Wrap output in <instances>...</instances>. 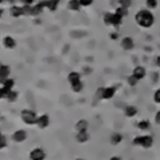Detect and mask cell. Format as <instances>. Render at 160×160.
Returning a JSON list of instances; mask_svg holds the SVG:
<instances>
[{
	"mask_svg": "<svg viewBox=\"0 0 160 160\" xmlns=\"http://www.w3.org/2000/svg\"><path fill=\"white\" fill-rule=\"evenodd\" d=\"M80 4H82V7H89L93 4V0H80Z\"/></svg>",
	"mask_w": 160,
	"mask_h": 160,
	"instance_id": "cell-33",
	"label": "cell"
},
{
	"mask_svg": "<svg viewBox=\"0 0 160 160\" xmlns=\"http://www.w3.org/2000/svg\"><path fill=\"white\" fill-rule=\"evenodd\" d=\"M116 91H118L116 87H99L96 89L95 96L100 100H111L116 95Z\"/></svg>",
	"mask_w": 160,
	"mask_h": 160,
	"instance_id": "cell-3",
	"label": "cell"
},
{
	"mask_svg": "<svg viewBox=\"0 0 160 160\" xmlns=\"http://www.w3.org/2000/svg\"><path fill=\"white\" fill-rule=\"evenodd\" d=\"M15 87V80L12 78H8L6 80H2V88H0V98L7 99L8 93L12 91Z\"/></svg>",
	"mask_w": 160,
	"mask_h": 160,
	"instance_id": "cell-6",
	"label": "cell"
},
{
	"mask_svg": "<svg viewBox=\"0 0 160 160\" xmlns=\"http://www.w3.org/2000/svg\"><path fill=\"white\" fill-rule=\"evenodd\" d=\"M155 123H156L158 126H160V111L155 113Z\"/></svg>",
	"mask_w": 160,
	"mask_h": 160,
	"instance_id": "cell-35",
	"label": "cell"
},
{
	"mask_svg": "<svg viewBox=\"0 0 160 160\" xmlns=\"http://www.w3.org/2000/svg\"><path fill=\"white\" fill-rule=\"evenodd\" d=\"M75 139H76V142L83 144V143H87L89 140V133L88 131H82V132H76V136H75Z\"/></svg>",
	"mask_w": 160,
	"mask_h": 160,
	"instance_id": "cell-16",
	"label": "cell"
},
{
	"mask_svg": "<svg viewBox=\"0 0 160 160\" xmlns=\"http://www.w3.org/2000/svg\"><path fill=\"white\" fill-rule=\"evenodd\" d=\"M123 142V135L120 132H113L111 135V138H109V143L112 144V146H118Z\"/></svg>",
	"mask_w": 160,
	"mask_h": 160,
	"instance_id": "cell-19",
	"label": "cell"
},
{
	"mask_svg": "<svg viewBox=\"0 0 160 160\" xmlns=\"http://www.w3.org/2000/svg\"><path fill=\"white\" fill-rule=\"evenodd\" d=\"M23 7V12L26 16H32L33 13V6H22Z\"/></svg>",
	"mask_w": 160,
	"mask_h": 160,
	"instance_id": "cell-27",
	"label": "cell"
},
{
	"mask_svg": "<svg viewBox=\"0 0 160 160\" xmlns=\"http://www.w3.org/2000/svg\"><path fill=\"white\" fill-rule=\"evenodd\" d=\"M135 23L138 24L140 28H151L155 23V16L151 9L148 8H143V9H139V11L135 13Z\"/></svg>",
	"mask_w": 160,
	"mask_h": 160,
	"instance_id": "cell-1",
	"label": "cell"
},
{
	"mask_svg": "<svg viewBox=\"0 0 160 160\" xmlns=\"http://www.w3.org/2000/svg\"><path fill=\"white\" fill-rule=\"evenodd\" d=\"M9 75H11V67H8L7 64H2V67H0V79L6 80L9 78Z\"/></svg>",
	"mask_w": 160,
	"mask_h": 160,
	"instance_id": "cell-18",
	"label": "cell"
},
{
	"mask_svg": "<svg viewBox=\"0 0 160 160\" xmlns=\"http://www.w3.org/2000/svg\"><path fill=\"white\" fill-rule=\"evenodd\" d=\"M124 115H126L127 118H133L138 115V108L135 106H127L124 108Z\"/></svg>",
	"mask_w": 160,
	"mask_h": 160,
	"instance_id": "cell-22",
	"label": "cell"
},
{
	"mask_svg": "<svg viewBox=\"0 0 160 160\" xmlns=\"http://www.w3.org/2000/svg\"><path fill=\"white\" fill-rule=\"evenodd\" d=\"M119 6L128 9L129 7L132 6V0H119Z\"/></svg>",
	"mask_w": 160,
	"mask_h": 160,
	"instance_id": "cell-29",
	"label": "cell"
},
{
	"mask_svg": "<svg viewBox=\"0 0 160 160\" xmlns=\"http://www.w3.org/2000/svg\"><path fill=\"white\" fill-rule=\"evenodd\" d=\"M49 126V116L47 113H43L38 118V122H36V127L39 129H46Z\"/></svg>",
	"mask_w": 160,
	"mask_h": 160,
	"instance_id": "cell-12",
	"label": "cell"
},
{
	"mask_svg": "<svg viewBox=\"0 0 160 160\" xmlns=\"http://www.w3.org/2000/svg\"><path fill=\"white\" fill-rule=\"evenodd\" d=\"M67 80H68L69 84H72L75 82H79V80H82V75H80V72H78V71H71V72L68 73Z\"/></svg>",
	"mask_w": 160,
	"mask_h": 160,
	"instance_id": "cell-20",
	"label": "cell"
},
{
	"mask_svg": "<svg viewBox=\"0 0 160 160\" xmlns=\"http://www.w3.org/2000/svg\"><path fill=\"white\" fill-rule=\"evenodd\" d=\"M153 102L156 104H160V88H158L156 91L153 92Z\"/></svg>",
	"mask_w": 160,
	"mask_h": 160,
	"instance_id": "cell-31",
	"label": "cell"
},
{
	"mask_svg": "<svg viewBox=\"0 0 160 160\" xmlns=\"http://www.w3.org/2000/svg\"><path fill=\"white\" fill-rule=\"evenodd\" d=\"M0 140H2V146H0V148L6 149L7 148V136L4 133H2V139H0Z\"/></svg>",
	"mask_w": 160,
	"mask_h": 160,
	"instance_id": "cell-32",
	"label": "cell"
},
{
	"mask_svg": "<svg viewBox=\"0 0 160 160\" xmlns=\"http://www.w3.org/2000/svg\"><path fill=\"white\" fill-rule=\"evenodd\" d=\"M60 0H47V9L51 12H55L59 8Z\"/></svg>",
	"mask_w": 160,
	"mask_h": 160,
	"instance_id": "cell-23",
	"label": "cell"
},
{
	"mask_svg": "<svg viewBox=\"0 0 160 160\" xmlns=\"http://www.w3.org/2000/svg\"><path fill=\"white\" fill-rule=\"evenodd\" d=\"M27 131L26 129H18V131H15L13 133H12V136H11V139L13 140L15 143H23V142H26L27 140Z\"/></svg>",
	"mask_w": 160,
	"mask_h": 160,
	"instance_id": "cell-8",
	"label": "cell"
},
{
	"mask_svg": "<svg viewBox=\"0 0 160 160\" xmlns=\"http://www.w3.org/2000/svg\"><path fill=\"white\" fill-rule=\"evenodd\" d=\"M115 12H116V13H119L120 16L126 18L127 15H128V9H127V8H124V7H120V6H119L116 9H115Z\"/></svg>",
	"mask_w": 160,
	"mask_h": 160,
	"instance_id": "cell-28",
	"label": "cell"
},
{
	"mask_svg": "<svg viewBox=\"0 0 160 160\" xmlns=\"http://www.w3.org/2000/svg\"><path fill=\"white\" fill-rule=\"evenodd\" d=\"M138 128L140 129V131H148L149 128H151V123H149V120H140V122L138 123Z\"/></svg>",
	"mask_w": 160,
	"mask_h": 160,
	"instance_id": "cell-24",
	"label": "cell"
},
{
	"mask_svg": "<svg viewBox=\"0 0 160 160\" xmlns=\"http://www.w3.org/2000/svg\"><path fill=\"white\" fill-rule=\"evenodd\" d=\"M123 16H120L116 12H106L103 16V23L106 24L107 27H120L123 23Z\"/></svg>",
	"mask_w": 160,
	"mask_h": 160,
	"instance_id": "cell-2",
	"label": "cell"
},
{
	"mask_svg": "<svg viewBox=\"0 0 160 160\" xmlns=\"http://www.w3.org/2000/svg\"><path fill=\"white\" fill-rule=\"evenodd\" d=\"M16 40H15V38H12V36H4L3 38V46H4V48H7V49H13L15 47H16Z\"/></svg>",
	"mask_w": 160,
	"mask_h": 160,
	"instance_id": "cell-14",
	"label": "cell"
},
{
	"mask_svg": "<svg viewBox=\"0 0 160 160\" xmlns=\"http://www.w3.org/2000/svg\"><path fill=\"white\" fill-rule=\"evenodd\" d=\"M47 153L42 147H35L29 152V160H46Z\"/></svg>",
	"mask_w": 160,
	"mask_h": 160,
	"instance_id": "cell-7",
	"label": "cell"
},
{
	"mask_svg": "<svg viewBox=\"0 0 160 160\" xmlns=\"http://www.w3.org/2000/svg\"><path fill=\"white\" fill-rule=\"evenodd\" d=\"M20 118H22L23 123L27 124V126H36V122H38V115L35 111L32 109H23L22 112H20Z\"/></svg>",
	"mask_w": 160,
	"mask_h": 160,
	"instance_id": "cell-5",
	"label": "cell"
},
{
	"mask_svg": "<svg viewBox=\"0 0 160 160\" xmlns=\"http://www.w3.org/2000/svg\"><path fill=\"white\" fill-rule=\"evenodd\" d=\"M24 12H23V7L22 6H16V4H12L11 7H9V16L11 18H15L18 19L20 16H23Z\"/></svg>",
	"mask_w": 160,
	"mask_h": 160,
	"instance_id": "cell-13",
	"label": "cell"
},
{
	"mask_svg": "<svg viewBox=\"0 0 160 160\" xmlns=\"http://www.w3.org/2000/svg\"><path fill=\"white\" fill-rule=\"evenodd\" d=\"M109 160H123V159L120 158V156H118V155H115V156H111V158H109Z\"/></svg>",
	"mask_w": 160,
	"mask_h": 160,
	"instance_id": "cell-37",
	"label": "cell"
},
{
	"mask_svg": "<svg viewBox=\"0 0 160 160\" xmlns=\"http://www.w3.org/2000/svg\"><path fill=\"white\" fill-rule=\"evenodd\" d=\"M84 89V83L82 80H79V82H75L71 84V91L75 92V93H80Z\"/></svg>",
	"mask_w": 160,
	"mask_h": 160,
	"instance_id": "cell-21",
	"label": "cell"
},
{
	"mask_svg": "<svg viewBox=\"0 0 160 160\" xmlns=\"http://www.w3.org/2000/svg\"><path fill=\"white\" fill-rule=\"evenodd\" d=\"M127 82H128V84H129L131 87H135V86H136V84L139 83V80L135 79V78L132 76V75H129V76L127 78Z\"/></svg>",
	"mask_w": 160,
	"mask_h": 160,
	"instance_id": "cell-30",
	"label": "cell"
},
{
	"mask_svg": "<svg viewBox=\"0 0 160 160\" xmlns=\"http://www.w3.org/2000/svg\"><path fill=\"white\" fill-rule=\"evenodd\" d=\"M158 7V0H146V8L148 9H155Z\"/></svg>",
	"mask_w": 160,
	"mask_h": 160,
	"instance_id": "cell-26",
	"label": "cell"
},
{
	"mask_svg": "<svg viewBox=\"0 0 160 160\" xmlns=\"http://www.w3.org/2000/svg\"><path fill=\"white\" fill-rule=\"evenodd\" d=\"M67 7L69 11H73V12H79L80 9H82V4H80V0H69Z\"/></svg>",
	"mask_w": 160,
	"mask_h": 160,
	"instance_id": "cell-17",
	"label": "cell"
},
{
	"mask_svg": "<svg viewBox=\"0 0 160 160\" xmlns=\"http://www.w3.org/2000/svg\"><path fill=\"white\" fill-rule=\"evenodd\" d=\"M18 99H19V92H18V91H15V89H12V91L8 93V96H7L6 100H8L9 103H15Z\"/></svg>",
	"mask_w": 160,
	"mask_h": 160,
	"instance_id": "cell-25",
	"label": "cell"
},
{
	"mask_svg": "<svg viewBox=\"0 0 160 160\" xmlns=\"http://www.w3.org/2000/svg\"><path fill=\"white\" fill-rule=\"evenodd\" d=\"M4 2H6V0H0V3H4Z\"/></svg>",
	"mask_w": 160,
	"mask_h": 160,
	"instance_id": "cell-41",
	"label": "cell"
},
{
	"mask_svg": "<svg viewBox=\"0 0 160 160\" xmlns=\"http://www.w3.org/2000/svg\"><path fill=\"white\" fill-rule=\"evenodd\" d=\"M155 64H156L158 67H160V55H159V56H156V59H155Z\"/></svg>",
	"mask_w": 160,
	"mask_h": 160,
	"instance_id": "cell-36",
	"label": "cell"
},
{
	"mask_svg": "<svg viewBox=\"0 0 160 160\" xmlns=\"http://www.w3.org/2000/svg\"><path fill=\"white\" fill-rule=\"evenodd\" d=\"M22 3V6H33L35 4V0H19Z\"/></svg>",
	"mask_w": 160,
	"mask_h": 160,
	"instance_id": "cell-34",
	"label": "cell"
},
{
	"mask_svg": "<svg viewBox=\"0 0 160 160\" xmlns=\"http://www.w3.org/2000/svg\"><path fill=\"white\" fill-rule=\"evenodd\" d=\"M132 144L136 147H142L144 149H149L153 146V138L151 135H140L132 140Z\"/></svg>",
	"mask_w": 160,
	"mask_h": 160,
	"instance_id": "cell-4",
	"label": "cell"
},
{
	"mask_svg": "<svg viewBox=\"0 0 160 160\" xmlns=\"http://www.w3.org/2000/svg\"><path fill=\"white\" fill-rule=\"evenodd\" d=\"M132 76L136 79V80H143L144 78L147 76V71H146V68H144L143 66H136L133 68V71H132Z\"/></svg>",
	"mask_w": 160,
	"mask_h": 160,
	"instance_id": "cell-11",
	"label": "cell"
},
{
	"mask_svg": "<svg viewBox=\"0 0 160 160\" xmlns=\"http://www.w3.org/2000/svg\"><path fill=\"white\" fill-rule=\"evenodd\" d=\"M88 120L86 119H80L76 122V124H75V131L76 132H82V131H88Z\"/></svg>",
	"mask_w": 160,
	"mask_h": 160,
	"instance_id": "cell-15",
	"label": "cell"
},
{
	"mask_svg": "<svg viewBox=\"0 0 160 160\" xmlns=\"http://www.w3.org/2000/svg\"><path fill=\"white\" fill-rule=\"evenodd\" d=\"M75 160H86V159H82V158H78V159H75Z\"/></svg>",
	"mask_w": 160,
	"mask_h": 160,
	"instance_id": "cell-39",
	"label": "cell"
},
{
	"mask_svg": "<svg viewBox=\"0 0 160 160\" xmlns=\"http://www.w3.org/2000/svg\"><path fill=\"white\" fill-rule=\"evenodd\" d=\"M120 46L124 51H132L135 47V40L131 36H124L122 40H120Z\"/></svg>",
	"mask_w": 160,
	"mask_h": 160,
	"instance_id": "cell-9",
	"label": "cell"
},
{
	"mask_svg": "<svg viewBox=\"0 0 160 160\" xmlns=\"http://www.w3.org/2000/svg\"><path fill=\"white\" fill-rule=\"evenodd\" d=\"M118 38H119V33H118V32L111 33V39H113V40H115V39H118Z\"/></svg>",
	"mask_w": 160,
	"mask_h": 160,
	"instance_id": "cell-38",
	"label": "cell"
},
{
	"mask_svg": "<svg viewBox=\"0 0 160 160\" xmlns=\"http://www.w3.org/2000/svg\"><path fill=\"white\" fill-rule=\"evenodd\" d=\"M11 2L13 3V2H19V0H9V3H11Z\"/></svg>",
	"mask_w": 160,
	"mask_h": 160,
	"instance_id": "cell-40",
	"label": "cell"
},
{
	"mask_svg": "<svg viewBox=\"0 0 160 160\" xmlns=\"http://www.w3.org/2000/svg\"><path fill=\"white\" fill-rule=\"evenodd\" d=\"M44 9H47V0H40V2L33 4V13L32 16H40Z\"/></svg>",
	"mask_w": 160,
	"mask_h": 160,
	"instance_id": "cell-10",
	"label": "cell"
}]
</instances>
